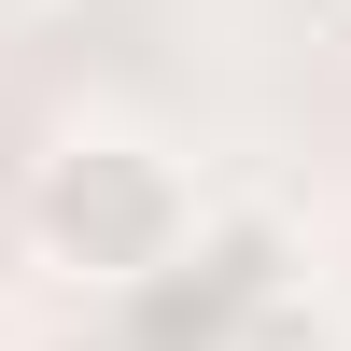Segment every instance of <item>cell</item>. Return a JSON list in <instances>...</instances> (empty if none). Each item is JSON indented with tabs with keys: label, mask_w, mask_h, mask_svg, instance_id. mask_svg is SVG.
Instances as JSON below:
<instances>
[{
	"label": "cell",
	"mask_w": 351,
	"mask_h": 351,
	"mask_svg": "<svg viewBox=\"0 0 351 351\" xmlns=\"http://www.w3.org/2000/svg\"><path fill=\"white\" fill-rule=\"evenodd\" d=\"M0 14H43V0H0Z\"/></svg>",
	"instance_id": "obj_2"
},
{
	"label": "cell",
	"mask_w": 351,
	"mask_h": 351,
	"mask_svg": "<svg viewBox=\"0 0 351 351\" xmlns=\"http://www.w3.org/2000/svg\"><path fill=\"white\" fill-rule=\"evenodd\" d=\"M28 239H43V267H71V281H155L169 253L197 239V183L141 127H71L43 169H28Z\"/></svg>",
	"instance_id": "obj_1"
}]
</instances>
